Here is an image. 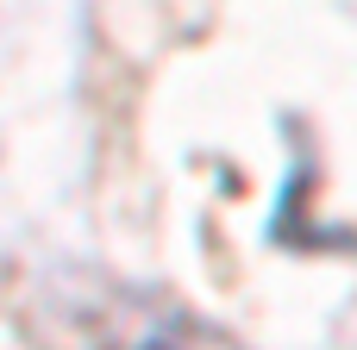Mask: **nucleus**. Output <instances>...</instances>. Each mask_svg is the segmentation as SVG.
Wrapping results in <instances>:
<instances>
[{"mask_svg": "<svg viewBox=\"0 0 357 350\" xmlns=\"http://www.w3.org/2000/svg\"><path fill=\"white\" fill-rule=\"evenodd\" d=\"M94 350H226V344H213L195 319H182V313H169V307L119 301V307H100Z\"/></svg>", "mask_w": 357, "mask_h": 350, "instance_id": "nucleus-1", "label": "nucleus"}]
</instances>
